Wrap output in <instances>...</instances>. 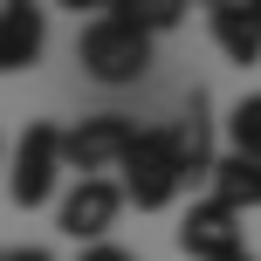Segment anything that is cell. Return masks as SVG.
I'll return each mask as SVG.
<instances>
[{
    "instance_id": "3",
    "label": "cell",
    "mask_w": 261,
    "mask_h": 261,
    "mask_svg": "<svg viewBox=\"0 0 261 261\" xmlns=\"http://www.w3.org/2000/svg\"><path fill=\"white\" fill-rule=\"evenodd\" d=\"M62 172H69L62 130H55V124H28L21 144H14V158H7V199H14V206H48Z\"/></svg>"
},
{
    "instance_id": "5",
    "label": "cell",
    "mask_w": 261,
    "mask_h": 261,
    "mask_svg": "<svg viewBox=\"0 0 261 261\" xmlns=\"http://www.w3.org/2000/svg\"><path fill=\"white\" fill-rule=\"evenodd\" d=\"M138 144V124L117 117V110H96L83 117L76 130H62V151H69V172H117Z\"/></svg>"
},
{
    "instance_id": "10",
    "label": "cell",
    "mask_w": 261,
    "mask_h": 261,
    "mask_svg": "<svg viewBox=\"0 0 261 261\" xmlns=\"http://www.w3.org/2000/svg\"><path fill=\"white\" fill-rule=\"evenodd\" d=\"M172 138H179L186 172H193V179H213V165H220V158H213V130H206V117H199V103L186 110L179 124H172Z\"/></svg>"
},
{
    "instance_id": "18",
    "label": "cell",
    "mask_w": 261,
    "mask_h": 261,
    "mask_svg": "<svg viewBox=\"0 0 261 261\" xmlns=\"http://www.w3.org/2000/svg\"><path fill=\"white\" fill-rule=\"evenodd\" d=\"M199 7H220V0H199Z\"/></svg>"
},
{
    "instance_id": "17",
    "label": "cell",
    "mask_w": 261,
    "mask_h": 261,
    "mask_svg": "<svg viewBox=\"0 0 261 261\" xmlns=\"http://www.w3.org/2000/svg\"><path fill=\"white\" fill-rule=\"evenodd\" d=\"M227 261H254V254H248V248H241V254H227Z\"/></svg>"
},
{
    "instance_id": "8",
    "label": "cell",
    "mask_w": 261,
    "mask_h": 261,
    "mask_svg": "<svg viewBox=\"0 0 261 261\" xmlns=\"http://www.w3.org/2000/svg\"><path fill=\"white\" fill-rule=\"evenodd\" d=\"M48 48V28H41V7H0V69L21 76V69L41 62Z\"/></svg>"
},
{
    "instance_id": "12",
    "label": "cell",
    "mask_w": 261,
    "mask_h": 261,
    "mask_svg": "<svg viewBox=\"0 0 261 261\" xmlns=\"http://www.w3.org/2000/svg\"><path fill=\"white\" fill-rule=\"evenodd\" d=\"M227 151L261 158V90H254V96H241V103L227 110Z\"/></svg>"
},
{
    "instance_id": "1",
    "label": "cell",
    "mask_w": 261,
    "mask_h": 261,
    "mask_svg": "<svg viewBox=\"0 0 261 261\" xmlns=\"http://www.w3.org/2000/svg\"><path fill=\"white\" fill-rule=\"evenodd\" d=\"M151 28H138V21H124V14H96L90 28H83V41H76V62H83V76L90 83H103V90H124V83H144V69H151Z\"/></svg>"
},
{
    "instance_id": "14",
    "label": "cell",
    "mask_w": 261,
    "mask_h": 261,
    "mask_svg": "<svg viewBox=\"0 0 261 261\" xmlns=\"http://www.w3.org/2000/svg\"><path fill=\"white\" fill-rule=\"evenodd\" d=\"M7 261H55V254H41V248H7Z\"/></svg>"
},
{
    "instance_id": "13",
    "label": "cell",
    "mask_w": 261,
    "mask_h": 261,
    "mask_svg": "<svg viewBox=\"0 0 261 261\" xmlns=\"http://www.w3.org/2000/svg\"><path fill=\"white\" fill-rule=\"evenodd\" d=\"M83 261H138V254H124L117 241H90V248H83Z\"/></svg>"
},
{
    "instance_id": "15",
    "label": "cell",
    "mask_w": 261,
    "mask_h": 261,
    "mask_svg": "<svg viewBox=\"0 0 261 261\" xmlns=\"http://www.w3.org/2000/svg\"><path fill=\"white\" fill-rule=\"evenodd\" d=\"M55 7H76L83 14V7H110V0H55Z\"/></svg>"
},
{
    "instance_id": "7",
    "label": "cell",
    "mask_w": 261,
    "mask_h": 261,
    "mask_svg": "<svg viewBox=\"0 0 261 261\" xmlns=\"http://www.w3.org/2000/svg\"><path fill=\"white\" fill-rule=\"evenodd\" d=\"M206 21H213V48L227 62H261V7L254 0H220V7H206Z\"/></svg>"
},
{
    "instance_id": "6",
    "label": "cell",
    "mask_w": 261,
    "mask_h": 261,
    "mask_svg": "<svg viewBox=\"0 0 261 261\" xmlns=\"http://www.w3.org/2000/svg\"><path fill=\"white\" fill-rule=\"evenodd\" d=\"M179 248L193 254V261H227V254H241L248 241H241V213L227 206V199H199V206H186V220H179Z\"/></svg>"
},
{
    "instance_id": "4",
    "label": "cell",
    "mask_w": 261,
    "mask_h": 261,
    "mask_svg": "<svg viewBox=\"0 0 261 261\" xmlns=\"http://www.w3.org/2000/svg\"><path fill=\"white\" fill-rule=\"evenodd\" d=\"M124 206H130V199H124V179H110V172H83V179L62 193V206H55V227H62L76 248H90V241H110V227H117Z\"/></svg>"
},
{
    "instance_id": "11",
    "label": "cell",
    "mask_w": 261,
    "mask_h": 261,
    "mask_svg": "<svg viewBox=\"0 0 261 261\" xmlns=\"http://www.w3.org/2000/svg\"><path fill=\"white\" fill-rule=\"evenodd\" d=\"M186 7H193V0H110V14H124V21L151 28V35H172V28L186 21Z\"/></svg>"
},
{
    "instance_id": "9",
    "label": "cell",
    "mask_w": 261,
    "mask_h": 261,
    "mask_svg": "<svg viewBox=\"0 0 261 261\" xmlns=\"http://www.w3.org/2000/svg\"><path fill=\"white\" fill-rule=\"evenodd\" d=\"M213 199H227L234 213H261V158L248 151H220V165H213Z\"/></svg>"
},
{
    "instance_id": "16",
    "label": "cell",
    "mask_w": 261,
    "mask_h": 261,
    "mask_svg": "<svg viewBox=\"0 0 261 261\" xmlns=\"http://www.w3.org/2000/svg\"><path fill=\"white\" fill-rule=\"evenodd\" d=\"M0 7H35V0H0Z\"/></svg>"
},
{
    "instance_id": "19",
    "label": "cell",
    "mask_w": 261,
    "mask_h": 261,
    "mask_svg": "<svg viewBox=\"0 0 261 261\" xmlns=\"http://www.w3.org/2000/svg\"><path fill=\"white\" fill-rule=\"evenodd\" d=\"M254 7H261V0H254Z\"/></svg>"
},
{
    "instance_id": "2",
    "label": "cell",
    "mask_w": 261,
    "mask_h": 261,
    "mask_svg": "<svg viewBox=\"0 0 261 261\" xmlns=\"http://www.w3.org/2000/svg\"><path fill=\"white\" fill-rule=\"evenodd\" d=\"M124 199L138 213H158V206H172L179 199V186H193V172H186V158H179V138H172V124L165 130H138V144H130V158H124Z\"/></svg>"
}]
</instances>
